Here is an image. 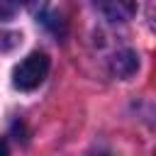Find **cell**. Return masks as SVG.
Returning a JSON list of instances; mask_svg holds the SVG:
<instances>
[{"label": "cell", "instance_id": "cell-1", "mask_svg": "<svg viewBox=\"0 0 156 156\" xmlns=\"http://www.w3.org/2000/svg\"><path fill=\"white\" fill-rule=\"evenodd\" d=\"M46 73H49V56L44 51H32L12 68V85L17 90L29 93L44 83Z\"/></svg>", "mask_w": 156, "mask_h": 156}, {"label": "cell", "instance_id": "cell-4", "mask_svg": "<svg viewBox=\"0 0 156 156\" xmlns=\"http://www.w3.org/2000/svg\"><path fill=\"white\" fill-rule=\"evenodd\" d=\"M17 0H0V22L2 20H10L15 12H17Z\"/></svg>", "mask_w": 156, "mask_h": 156}, {"label": "cell", "instance_id": "cell-3", "mask_svg": "<svg viewBox=\"0 0 156 156\" xmlns=\"http://www.w3.org/2000/svg\"><path fill=\"white\" fill-rule=\"evenodd\" d=\"M136 68H139V58H136L134 51H119V54H115V58H112V73L117 78H129V76H134Z\"/></svg>", "mask_w": 156, "mask_h": 156}, {"label": "cell", "instance_id": "cell-5", "mask_svg": "<svg viewBox=\"0 0 156 156\" xmlns=\"http://www.w3.org/2000/svg\"><path fill=\"white\" fill-rule=\"evenodd\" d=\"M17 2H20L24 10H29V12H34V15H37V12H41V10L46 7V2H49V0H17Z\"/></svg>", "mask_w": 156, "mask_h": 156}, {"label": "cell", "instance_id": "cell-2", "mask_svg": "<svg viewBox=\"0 0 156 156\" xmlns=\"http://www.w3.org/2000/svg\"><path fill=\"white\" fill-rule=\"evenodd\" d=\"M98 7L110 22H127L136 12V0H98Z\"/></svg>", "mask_w": 156, "mask_h": 156}, {"label": "cell", "instance_id": "cell-6", "mask_svg": "<svg viewBox=\"0 0 156 156\" xmlns=\"http://www.w3.org/2000/svg\"><path fill=\"white\" fill-rule=\"evenodd\" d=\"M0 156H10V151H7V144H5V139H0Z\"/></svg>", "mask_w": 156, "mask_h": 156}, {"label": "cell", "instance_id": "cell-7", "mask_svg": "<svg viewBox=\"0 0 156 156\" xmlns=\"http://www.w3.org/2000/svg\"><path fill=\"white\" fill-rule=\"evenodd\" d=\"M95 156H107V154H95Z\"/></svg>", "mask_w": 156, "mask_h": 156}]
</instances>
